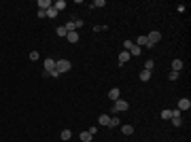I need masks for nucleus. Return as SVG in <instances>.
Segmentation results:
<instances>
[{
    "instance_id": "obj_10",
    "label": "nucleus",
    "mask_w": 191,
    "mask_h": 142,
    "mask_svg": "<svg viewBox=\"0 0 191 142\" xmlns=\"http://www.w3.org/2000/svg\"><path fill=\"white\" fill-rule=\"evenodd\" d=\"M98 123H100V125H106V127H108V123H110V114H100Z\"/></svg>"
},
{
    "instance_id": "obj_16",
    "label": "nucleus",
    "mask_w": 191,
    "mask_h": 142,
    "mask_svg": "<svg viewBox=\"0 0 191 142\" xmlns=\"http://www.w3.org/2000/svg\"><path fill=\"white\" fill-rule=\"evenodd\" d=\"M161 119H172V110L170 108H163L161 110Z\"/></svg>"
},
{
    "instance_id": "obj_20",
    "label": "nucleus",
    "mask_w": 191,
    "mask_h": 142,
    "mask_svg": "<svg viewBox=\"0 0 191 142\" xmlns=\"http://www.w3.org/2000/svg\"><path fill=\"white\" fill-rule=\"evenodd\" d=\"M70 138H72V132H70V129H64V132H62V140H68V142H70Z\"/></svg>"
},
{
    "instance_id": "obj_12",
    "label": "nucleus",
    "mask_w": 191,
    "mask_h": 142,
    "mask_svg": "<svg viewBox=\"0 0 191 142\" xmlns=\"http://www.w3.org/2000/svg\"><path fill=\"white\" fill-rule=\"evenodd\" d=\"M136 45H138V47H147V45H149V38H147V36H138V38H136Z\"/></svg>"
},
{
    "instance_id": "obj_24",
    "label": "nucleus",
    "mask_w": 191,
    "mask_h": 142,
    "mask_svg": "<svg viewBox=\"0 0 191 142\" xmlns=\"http://www.w3.org/2000/svg\"><path fill=\"white\" fill-rule=\"evenodd\" d=\"M172 125H174V127H181V125H183L181 117H172Z\"/></svg>"
},
{
    "instance_id": "obj_15",
    "label": "nucleus",
    "mask_w": 191,
    "mask_h": 142,
    "mask_svg": "<svg viewBox=\"0 0 191 142\" xmlns=\"http://www.w3.org/2000/svg\"><path fill=\"white\" fill-rule=\"evenodd\" d=\"M121 132H123L125 136H132V134H134V125H123V127H121Z\"/></svg>"
},
{
    "instance_id": "obj_27",
    "label": "nucleus",
    "mask_w": 191,
    "mask_h": 142,
    "mask_svg": "<svg viewBox=\"0 0 191 142\" xmlns=\"http://www.w3.org/2000/svg\"><path fill=\"white\" fill-rule=\"evenodd\" d=\"M75 26H77V30H79V28L85 26V21H83V19H75Z\"/></svg>"
},
{
    "instance_id": "obj_13",
    "label": "nucleus",
    "mask_w": 191,
    "mask_h": 142,
    "mask_svg": "<svg viewBox=\"0 0 191 142\" xmlns=\"http://www.w3.org/2000/svg\"><path fill=\"white\" fill-rule=\"evenodd\" d=\"M130 57H132V55H130L128 51H121V53H119V64H125Z\"/></svg>"
},
{
    "instance_id": "obj_22",
    "label": "nucleus",
    "mask_w": 191,
    "mask_h": 142,
    "mask_svg": "<svg viewBox=\"0 0 191 142\" xmlns=\"http://www.w3.org/2000/svg\"><path fill=\"white\" fill-rule=\"evenodd\" d=\"M91 7H93V9H102V7H106V2H104V0H96Z\"/></svg>"
},
{
    "instance_id": "obj_9",
    "label": "nucleus",
    "mask_w": 191,
    "mask_h": 142,
    "mask_svg": "<svg viewBox=\"0 0 191 142\" xmlns=\"http://www.w3.org/2000/svg\"><path fill=\"white\" fill-rule=\"evenodd\" d=\"M128 53H130V55H132V57H138V55H140V47H138V45H132V47H130V51H128Z\"/></svg>"
},
{
    "instance_id": "obj_28",
    "label": "nucleus",
    "mask_w": 191,
    "mask_h": 142,
    "mask_svg": "<svg viewBox=\"0 0 191 142\" xmlns=\"http://www.w3.org/2000/svg\"><path fill=\"white\" fill-rule=\"evenodd\" d=\"M168 79H170V81H176V79H178V72H174V70H172V72L168 74Z\"/></svg>"
},
{
    "instance_id": "obj_11",
    "label": "nucleus",
    "mask_w": 191,
    "mask_h": 142,
    "mask_svg": "<svg viewBox=\"0 0 191 142\" xmlns=\"http://www.w3.org/2000/svg\"><path fill=\"white\" fill-rule=\"evenodd\" d=\"M66 7H68V4H66V0H57V2H55V4H53V9H55V11H57V13H60V11H64V9H66Z\"/></svg>"
},
{
    "instance_id": "obj_21",
    "label": "nucleus",
    "mask_w": 191,
    "mask_h": 142,
    "mask_svg": "<svg viewBox=\"0 0 191 142\" xmlns=\"http://www.w3.org/2000/svg\"><path fill=\"white\" fill-rule=\"evenodd\" d=\"M121 123H119V119L117 117H110V123H108V127H119Z\"/></svg>"
},
{
    "instance_id": "obj_5",
    "label": "nucleus",
    "mask_w": 191,
    "mask_h": 142,
    "mask_svg": "<svg viewBox=\"0 0 191 142\" xmlns=\"http://www.w3.org/2000/svg\"><path fill=\"white\" fill-rule=\"evenodd\" d=\"M191 108V100L189 98H181L178 100V110H189Z\"/></svg>"
},
{
    "instance_id": "obj_6",
    "label": "nucleus",
    "mask_w": 191,
    "mask_h": 142,
    "mask_svg": "<svg viewBox=\"0 0 191 142\" xmlns=\"http://www.w3.org/2000/svg\"><path fill=\"white\" fill-rule=\"evenodd\" d=\"M51 7H53V4L49 2V0H38V9H40V11H49Z\"/></svg>"
},
{
    "instance_id": "obj_1",
    "label": "nucleus",
    "mask_w": 191,
    "mask_h": 142,
    "mask_svg": "<svg viewBox=\"0 0 191 142\" xmlns=\"http://www.w3.org/2000/svg\"><path fill=\"white\" fill-rule=\"evenodd\" d=\"M72 68V64H70L68 59H55V70L60 74H64V72H68V70Z\"/></svg>"
},
{
    "instance_id": "obj_17",
    "label": "nucleus",
    "mask_w": 191,
    "mask_h": 142,
    "mask_svg": "<svg viewBox=\"0 0 191 142\" xmlns=\"http://www.w3.org/2000/svg\"><path fill=\"white\" fill-rule=\"evenodd\" d=\"M181 68H183V62H181V59H174V62H172V70H174V72H178Z\"/></svg>"
},
{
    "instance_id": "obj_30",
    "label": "nucleus",
    "mask_w": 191,
    "mask_h": 142,
    "mask_svg": "<svg viewBox=\"0 0 191 142\" xmlns=\"http://www.w3.org/2000/svg\"><path fill=\"white\" fill-rule=\"evenodd\" d=\"M36 15H38V19H43V17H47V11H40V9H38V13H36Z\"/></svg>"
},
{
    "instance_id": "obj_14",
    "label": "nucleus",
    "mask_w": 191,
    "mask_h": 142,
    "mask_svg": "<svg viewBox=\"0 0 191 142\" xmlns=\"http://www.w3.org/2000/svg\"><path fill=\"white\" fill-rule=\"evenodd\" d=\"M149 79H151V72H149V70H142V72H140V81H142V83H147Z\"/></svg>"
},
{
    "instance_id": "obj_26",
    "label": "nucleus",
    "mask_w": 191,
    "mask_h": 142,
    "mask_svg": "<svg viewBox=\"0 0 191 142\" xmlns=\"http://www.w3.org/2000/svg\"><path fill=\"white\" fill-rule=\"evenodd\" d=\"M28 57H30L32 62H36V59H38L40 55H38V51H30V55H28Z\"/></svg>"
},
{
    "instance_id": "obj_29",
    "label": "nucleus",
    "mask_w": 191,
    "mask_h": 142,
    "mask_svg": "<svg viewBox=\"0 0 191 142\" xmlns=\"http://www.w3.org/2000/svg\"><path fill=\"white\" fill-rule=\"evenodd\" d=\"M87 132H89V134H91V136H96V132H98V127H96V125H91V127H89V129H87Z\"/></svg>"
},
{
    "instance_id": "obj_8",
    "label": "nucleus",
    "mask_w": 191,
    "mask_h": 142,
    "mask_svg": "<svg viewBox=\"0 0 191 142\" xmlns=\"http://www.w3.org/2000/svg\"><path fill=\"white\" fill-rule=\"evenodd\" d=\"M66 38H68V42H72V45H75V42H79V32H68Z\"/></svg>"
},
{
    "instance_id": "obj_23",
    "label": "nucleus",
    "mask_w": 191,
    "mask_h": 142,
    "mask_svg": "<svg viewBox=\"0 0 191 142\" xmlns=\"http://www.w3.org/2000/svg\"><path fill=\"white\" fill-rule=\"evenodd\" d=\"M153 66H155V62H153V59H147V62H145V70H149V72L153 70Z\"/></svg>"
},
{
    "instance_id": "obj_25",
    "label": "nucleus",
    "mask_w": 191,
    "mask_h": 142,
    "mask_svg": "<svg viewBox=\"0 0 191 142\" xmlns=\"http://www.w3.org/2000/svg\"><path fill=\"white\" fill-rule=\"evenodd\" d=\"M55 34H57V36H66L68 32H66V28H64V26H60V28L55 30Z\"/></svg>"
},
{
    "instance_id": "obj_4",
    "label": "nucleus",
    "mask_w": 191,
    "mask_h": 142,
    "mask_svg": "<svg viewBox=\"0 0 191 142\" xmlns=\"http://www.w3.org/2000/svg\"><path fill=\"white\" fill-rule=\"evenodd\" d=\"M53 70H55V59L53 57H47L45 59V72L49 74V72H53Z\"/></svg>"
},
{
    "instance_id": "obj_7",
    "label": "nucleus",
    "mask_w": 191,
    "mask_h": 142,
    "mask_svg": "<svg viewBox=\"0 0 191 142\" xmlns=\"http://www.w3.org/2000/svg\"><path fill=\"white\" fill-rule=\"evenodd\" d=\"M119 93H121V91H119V87H113V89L108 91V98L115 102V100H119Z\"/></svg>"
},
{
    "instance_id": "obj_31",
    "label": "nucleus",
    "mask_w": 191,
    "mask_h": 142,
    "mask_svg": "<svg viewBox=\"0 0 191 142\" xmlns=\"http://www.w3.org/2000/svg\"><path fill=\"white\" fill-rule=\"evenodd\" d=\"M181 112H183V110H178V108H174V110H172V117H181Z\"/></svg>"
},
{
    "instance_id": "obj_19",
    "label": "nucleus",
    "mask_w": 191,
    "mask_h": 142,
    "mask_svg": "<svg viewBox=\"0 0 191 142\" xmlns=\"http://www.w3.org/2000/svg\"><path fill=\"white\" fill-rule=\"evenodd\" d=\"M57 15H60V13H57V11H55V9H53V7H51V9H49V11H47V17H49V19H55V17H57Z\"/></svg>"
},
{
    "instance_id": "obj_18",
    "label": "nucleus",
    "mask_w": 191,
    "mask_h": 142,
    "mask_svg": "<svg viewBox=\"0 0 191 142\" xmlns=\"http://www.w3.org/2000/svg\"><path fill=\"white\" fill-rule=\"evenodd\" d=\"M91 138H93V136H91L89 132H81V140H83V142H91Z\"/></svg>"
},
{
    "instance_id": "obj_3",
    "label": "nucleus",
    "mask_w": 191,
    "mask_h": 142,
    "mask_svg": "<svg viewBox=\"0 0 191 142\" xmlns=\"http://www.w3.org/2000/svg\"><path fill=\"white\" fill-rule=\"evenodd\" d=\"M147 38H149V42H151V45H157V42L161 40V32H159V30H153Z\"/></svg>"
},
{
    "instance_id": "obj_2",
    "label": "nucleus",
    "mask_w": 191,
    "mask_h": 142,
    "mask_svg": "<svg viewBox=\"0 0 191 142\" xmlns=\"http://www.w3.org/2000/svg\"><path fill=\"white\" fill-rule=\"evenodd\" d=\"M128 108H130V104H128L125 100H121V98H119V100H115L113 112H123V110H128Z\"/></svg>"
}]
</instances>
